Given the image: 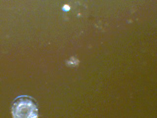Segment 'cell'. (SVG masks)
Returning a JSON list of instances; mask_svg holds the SVG:
<instances>
[{"label":"cell","mask_w":157,"mask_h":118,"mask_svg":"<svg viewBox=\"0 0 157 118\" xmlns=\"http://www.w3.org/2000/svg\"><path fill=\"white\" fill-rule=\"evenodd\" d=\"M13 118H38L37 102L28 96H21L14 101L11 108Z\"/></svg>","instance_id":"6da1fadb"}]
</instances>
